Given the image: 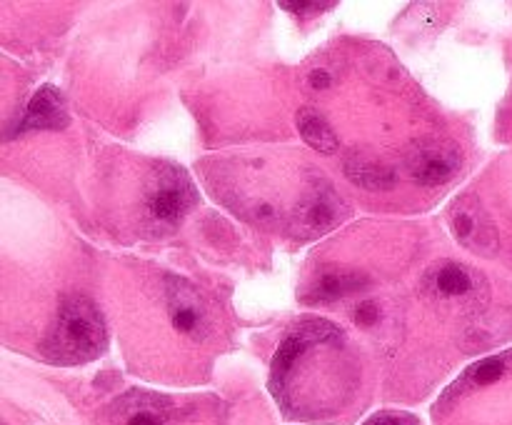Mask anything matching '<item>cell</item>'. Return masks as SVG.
<instances>
[{
	"label": "cell",
	"instance_id": "6da1fadb",
	"mask_svg": "<svg viewBox=\"0 0 512 425\" xmlns=\"http://www.w3.org/2000/svg\"><path fill=\"white\" fill-rule=\"evenodd\" d=\"M103 350L105 323L100 310L85 295H68L48 330L43 355L55 365H78L98 358Z\"/></svg>",
	"mask_w": 512,
	"mask_h": 425
},
{
	"label": "cell",
	"instance_id": "8992f818",
	"mask_svg": "<svg viewBox=\"0 0 512 425\" xmlns=\"http://www.w3.org/2000/svg\"><path fill=\"white\" fill-rule=\"evenodd\" d=\"M68 123V110L65 100L53 85H43L38 93L30 98L25 108L23 120L18 123L15 133H28V130H58Z\"/></svg>",
	"mask_w": 512,
	"mask_h": 425
},
{
	"label": "cell",
	"instance_id": "e0dca14e",
	"mask_svg": "<svg viewBox=\"0 0 512 425\" xmlns=\"http://www.w3.org/2000/svg\"><path fill=\"white\" fill-rule=\"evenodd\" d=\"M283 10H293L295 15H315L323 10L335 8V3H280Z\"/></svg>",
	"mask_w": 512,
	"mask_h": 425
},
{
	"label": "cell",
	"instance_id": "9c48e42d",
	"mask_svg": "<svg viewBox=\"0 0 512 425\" xmlns=\"http://www.w3.org/2000/svg\"><path fill=\"white\" fill-rule=\"evenodd\" d=\"M508 373H512V350L510 353L493 355V358L480 360V363L470 365V368L463 373V378H460L458 383L445 393L443 405L448 403L450 398H455V395L468 393V390H475V388H483V385H490V383H498V380L505 378Z\"/></svg>",
	"mask_w": 512,
	"mask_h": 425
},
{
	"label": "cell",
	"instance_id": "30bf717a",
	"mask_svg": "<svg viewBox=\"0 0 512 425\" xmlns=\"http://www.w3.org/2000/svg\"><path fill=\"white\" fill-rule=\"evenodd\" d=\"M123 425H168L170 403L150 393H133L118 403Z\"/></svg>",
	"mask_w": 512,
	"mask_h": 425
},
{
	"label": "cell",
	"instance_id": "3957f363",
	"mask_svg": "<svg viewBox=\"0 0 512 425\" xmlns=\"http://www.w3.org/2000/svg\"><path fill=\"white\" fill-rule=\"evenodd\" d=\"M448 223L455 240L473 253L493 255L498 250V230L480 200H475L473 195L458 198L450 205Z\"/></svg>",
	"mask_w": 512,
	"mask_h": 425
},
{
	"label": "cell",
	"instance_id": "8fae6325",
	"mask_svg": "<svg viewBox=\"0 0 512 425\" xmlns=\"http://www.w3.org/2000/svg\"><path fill=\"white\" fill-rule=\"evenodd\" d=\"M428 288L440 298H463L478 288V278L465 265L443 263L428 275Z\"/></svg>",
	"mask_w": 512,
	"mask_h": 425
},
{
	"label": "cell",
	"instance_id": "52a82bcc",
	"mask_svg": "<svg viewBox=\"0 0 512 425\" xmlns=\"http://www.w3.org/2000/svg\"><path fill=\"white\" fill-rule=\"evenodd\" d=\"M168 310H170V323L178 333L193 335L200 338L205 333V308L200 303L198 293L188 290V285L180 280H168Z\"/></svg>",
	"mask_w": 512,
	"mask_h": 425
},
{
	"label": "cell",
	"instance_id": "2e32d148",
	"mask_svg": "<svg viewBox=\"0 0 512 425\" xmlns=\"http://www.w3.org/2000/svg\"><path fill=\"white\" fill-rule=\"evenodd\" d=\"M378 320H380V310H378V305L370 303V300H368V303H360L358 308H355V323H358V325L373 328Z\"/></svg>",
	"mask_w": 512,
	"mask_h": 425
},
{
	"label": "cell",
	"instance_id": "277c9868",
	"mask_svg": "<svg viewBox=\"0 0 512 425\" xmlns=\"http://www.w3.org/2000/svg\"><path fill=\"white\" fill-rule=\"evenodd\" d=\"M460 158L453 148L438 143H425L408 155V173L420 185H443L458 173Z\"/></svg>",
	"mask_w": 512,
	"mask_h": 425
},
{
	"label": "cell",
	"instance_id": "5b68a950",
	"mask_svg": "<svg viewBox=\"0 0 512 425\" xmlns=\"http://www.w3.org/2000/svg\"><path fill=\"white\" fill-rule=\"evenodd\" d=\"M195 205V188L188 178H163L158 188L148 195V210L155 220L178 223Z\"/></svg>",
	"mask_w": 512,
	"mask_h": 425
},
{
	"label": "cell",
	"instance_id": "7c38bea8",
	"mask_svg": "<svg viewBox=\"0 0 512 425\" xmlns=\"http://www.w3.org/2000/svg\"><path fill=\"white\" fill-rule=\"evenodd\" d=\"M365 275L345 273V270H333V273H320L313 283V290L308 295V303H330L343 295H350L353 290L363 288Z\"/></svg>",
	"mask_w": 512,
	"mask_h": 425
},
{
	"label": "cell",
	"instance_id": "9a60e30c",
	"mask_svg": "<svg viewBox=\"0 0 512 425\" xmlns=\"http://www.w3.org/2000/svg\"><path fill=\"white\" fill-rule=\"evenodd\" d=\"M363 425H420V420L410 413H398V410H385L375 413L373 418L365 420Z\"/></svg>",
	"mask_w": 512,
	"mask_h": 425
},
{
	"label": "cell",
	"instance_id": "4fadbf2b",
	"mask_svg": "<svg viewBox=\"0 0 512 425\" xmlns=\"http://www.w3.org/2000/svg\"><path fill=\"white\" fill-rule=\"evenodd\" d=\"M298 130L310 148L320 150V153H325V155H330L338 150V138H335L333 128H330L328 120H325L318 110H313V108L300 110Z\"/></svg>",
	"mask_w": 512,
	"mask_h": 425
},
{
	"label": "cell",
	"instance_id": "ba28073f",
	"mask_svg": "<svg viewBox=\"0 0 512 425\" xmlns=\"http://www.w3.org/2000/svg\"><path fill=\"white\" fill-rule=\"evenodd\" d=\"M343 218V205L335 198V193L330 188L315 190L308 200L298 208V220L310 235L325 233L328 228H333L338 220Z\"/></svg>",
	"mask_w": 512,
	"mask_h": 425
},
{
	"label": "cell",
	"instance_id": "7a4b0ae2",
	"mask_svg": "<svg viewBox=\"0 0 512 425\" xmlns=\"http://www.w3.org/2000/svg\"><path fill=\"white\" fill-rule=\"evenodd\" d=\"M325 343H340V330L335 325L325 323V320H308V323L300 325L298 330L288 335V338L280 343L278 353L273 358V368H270V390L275 393V398H280L288 385L290 373L298 365V360L303 358L308 350H313L315 345Z\"/></svg>",
	"mask_w": 512,
	"mask_h": 425
},
{
	"label": "cell",
	"instance_id": "ac0fdd59",
	"mask_svg": "<svg viewBox=\"0 0 512 425\" xmlns=\"http://www.w3.org/2000/svg\"><path fill=\"white\" fill-rule=\"evenodd\" d=\"M310 85H313L315 90L330 88V75L325 73V70H313V73H310Z\"/></svg>",
	"mask_w": 512,
	"mask_h": 425
},
{
	"label": "cell",
	"instance_id": "5bb4252c",
	"mask_svg": "<svg viewBox=\"0 0 512 425\" xmlns=\"http://www.w3.org/2000/svg\"><path fill=\"white\" fill-rule=\"evenodd\" d=\"M345 173H348V178L353 180L355 185L368 190H388L395 185L393 173H390L385 165L368 158H360V155H355V158H350L348 163H345Z\"/></svg>",
	"mask_w": 512,
	"mask_h": 425
}]
</instances>
